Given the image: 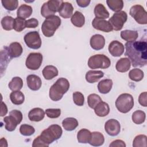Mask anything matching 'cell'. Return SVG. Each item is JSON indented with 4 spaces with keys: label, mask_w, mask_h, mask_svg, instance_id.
Returning a JSON list of instances; mask_svg holds the SVG:
<instances>
[{
    "label": "cell",
    "mask_w": 147,
    "mask_h": 147,
    "mask_svg": "<svg viewBox=\"0 0 147 147\" xmlns=\"http://www.w3.org/2000/svg\"><path fill=\"white\" fill-rule=\"evenodd\" d=\"M125 55L133 67H142L147 64V43L145 41H134L125 44Z\"/></svg>",
    "instance_id": "1"
},
{
    "label": "cell",
    "mask_w": 147,
    "mask_h": 147,
    "mask_svg": "<svg viewBox=\"0 0 147 147\" xmlns=\"http://www.w3.org/2000/svg\"><path fill=\"white\" fill-rule=\"evenodd\" d=\"M69 81L64 78L58 79L49 88V98L53 101L60 100L69 88Z\"/></svg>",
    "instance_id": "2"
},
{
    "label": "cell",
    "mask_w": 147,
    "mask_h": 147,
    "mask_svg": "<svg viewBox=\"0 0 147 147\" xmlns=\"http://www.w3.org/2000/svg\"><path fill=\"white\" fill-rule=\"evenodd\" d=\"M62 134L63 130L61 127L59 125L53 124L44 130L40 135V137L48 146L50 144L59 139Z\"/></svg>",
    "instance_id": "3"
},
{
    "label": "cell",
    "mask_w": 147,
    "mask_h": 147,
    "mask_svg": "<svg viewBox=\"0 0 147 147\" xmlns=\"http://www.w3.org/2000/svg\"><path fill=\"white\" fill-rule=\"evenodd\" d=\"M61 19L56 15L51 16L45 18L41 26L43 34L47 37L53 36L56 30L61 25Z\"/></svg>",
    "instance_id": "4"
},
{
    "label": "cell",
    "mask_w": 147,
    "mask_h": 147,
    "mask_svg": "<svg viewBox=\"0 0 147 147\" xmlns=\"http://www.w3.org/2000/svg\"><path fill=\"white\" fill-rule=\"evenodd\" d=\"M115 106L117 110L122 113H127L134 106L133 96L127 93H123L119 95L115 101Z\"/></svg>",
    "instance_id": "5"
},
{
    "label": "cell",
    "mask_w": 147,
    "mask_h": 147,
    "mask_svg": "<svg viewBox=\"0 0 147 147\" xmlns=\"http://www.w3.org/2000/svg\"><path fill=\"white\" fill-rule=\"evenodd\" d=\"M87 64L91 69H106L110 66L111 61L105 55L96 54L89 58Z\"/></svg>",
    "instance_id": "6"
},
{
    "label": "cell",
    "mask_w": 147,
    "mask_h": 147,
    "mask_svg": "<svg viewBox=\"0 0 147 147\" xmlns=\"http://www.w3.org/2000/svg\"><path fill=\"white\" fill-rule=\"evenodd\" d=\"M22 113L17 110H13L9 112V115L5 117L3 122L5 123V129L9 131H14L17 126L22 120Z\"/></svg>",
    "instance_id": "7"
},
{
    "label": "cell",
    "mask_w": 147,
    "mask_h": 147,
    "mask_svg": "<svg viewBox=\"0 0 147 147\" xmlns=\"http://www.w3.org/2000/svg\"><path fill=\"white\" fill-rule=\"evenodd\" d=\"M61 0H49L45 2L41 8V14L45 18L59 12L63 3Z\"/></svg>",
    "instance_id": "8"
},
{
    "label": "cell",
    "mask_w": 147,
    "mask_h": 147,
    "mask_svg": "<svg viewBox=\"0 0 147 147\" xmlns=\"http://www.w3.org/2000/svg\"><path fill=\"white\" fill-rule=\"evenodd\" d=\"M129 14L139 24H147V12L144 7L140 5H135L131 7Z\"/></svg>",
    "instance_id": "9"
},
{
    "label": "cell",
    "mask_w": 147,
    "mask_h": 147,
    "mask_svg": "<svg viewBox=\"0 0 147 147\" xmlns=\"http://www.w3.org/2000/svg\"><path fill=\"white\" fill-rule=\"evenodd\" d=\"M127 13L124 11H121L115 13L109 19L108 21L111 24L113 30L119 31L122 29L124 24L127 21Z\"/></svg>",
    "instance_id": "10"
},
{
    "label": "cell",
    "mask_w": 147,
    "mask_h": 147,
    "mask_svg": "<svg viewBox=\"0 0 147 147\" xmlns=\"http://www.w3.org/2000/svg\"><path fill=\"white\" fill-rule=\"evenodd\" d=\"M24 39L26 45L31 49H37L41 46V39L37 31L28 32L24 36Z\"/></svg>",
    "instance_id": "11"
},
{
    "label": "cell",
    "mask_w": 147,
    "mask_h": 147,
    "mask_svg": "<svg viewBox=\"0 0 147 147\" xmlns=\"http://www.w3.org/2000/svg\"><path fill=\"white\" fill-rule=\"evenodd\" d=\"M42 59L43 57L41 53L38 52L30 53L26 57V67L31 70H37L40 67Z\"/></svg>",
    "instance_id": "12"
},
{
    "label": "cell",
    "mask_w": 147,
    "mask_h": 147,
    "mask_svg": "<svg viewBox=\"0 0 147 147\" xmlns=\"http://www.w3.org/2000/svg\"><path fill=\"white\" fill-rule=\"evenodd\" d=\"M105 130L109 136H116L121 131L120 123L115 119H109L105 124Z\"/></svg>",
    "instance_id": "13"
},
{
    "label": "cell",
    "mask_w": 147,
    "mask_h": 147,
    "mask_svg": "<svg viewBox=\"0 0 147 147\" xmlns=\"http://www.w3.org/2000/svg\"><path fill=\"white\" fill-rule=\"evenodd\" d=\"M92 25L94 29L104 32L108 33L113 30V27L109 22L104 19L95 18L92 20Z\"/></svg>",
    "instance_id": "14"
},
{
    "label": "cell",
    "mask_w": 147,
    "mask_h": 147,
    "mask_svg": "<svg viewBox=\"0 0 147 147\" xmlns=\"http://www.w3.org/2000/svg\"><path fill=\"white\" fill-rule=\"evenodd\" d=\"M109 52L114 57H119L124 52L125 47L122 43L117 41H112L109 45Z\"/></svg>",
    "instance_id": "15"
},
{
    "label": "cell",
    "mask_w": 147,
    "mask_h": 147,
    "mask_svg": "<svg viewBox=\"0 0 147 147\" xmlns=\"http://www.w3.org/2000/svg\"><path fill=\"white\" fill-rule=\"evenodd\" d=\"M90 44L93 49L96 51L100 50L104 48L105 45V37L101 34H94L91 37Z\"/></svg>",
    "instance_id": "16"
},
{
    "label": "cell",
    "mask_w": 147,
    "mask_h": 147,
    "mask_svg": "<svg viewBox=\"0 0 147 147\" xmlns=\"http://www.w3.org/2000/svg\"><path fill=\"white\" fill-rule=\"evenodd\" d=\"M26 83L29 89L33 91H37L41 87L42 81L41 78L36 75H29L26 77Z\"/></svg>",
    "instance_id": "17"
},
{
    "label": "cell",
    "mask_w": 147,
    "mask_h": 147,
    "mask_svg": "<svg viewBox=\"0 0 147 147\" xmlns=\"http://www.w3.org/2000/svg\"><path fill=\"white\" fill-rule=\"evenodd\" d=\"M6 49L8 55L11 59L20 57L23 52L21 45L18 42H11L9 47H6Z\"/></svg>",
    "instance_id": "18"
},
{
    "label": "cell",
    "mask_w": 147,
    "mask_h": 147,
    "mask_svg": "<svg viewBox=\"0 0 147 147\" xmlns=\"http://www.w3.org/2000/svg\"><path fill=\"white\" fill-rule=\"evenodd\" d=\"M45 111L40 107L33 108L28 113V118L31 121L39 122L42 120L45 117Z\"/></svg>",
    "instance_id": "19"
},
{
    "label": "cell",
    "mask_w": 147,
    "mask_h": 147,
    "mask_svg": "<svg viewBox=\"0 0 147 147\" xmlns=\"http://www.w3.org/2000/svg\"><path fill=\"white\" fill-rule=\"evenodd\" d=\"M73 11L72 5L69 2H64L59 11V14L64 18H68L72 16Z\"/></svg>",
    "instance_id": "20"
},
{
    "label": "cell",
    "mask_w": 147,
    "mask_h": 147,
    "mask_svg": "<svg viewBox=\"0 0 147 147\" xmlns=\"http://www.w3.org/2000/svg\"><path fill=\"white\" fill-rule=\"evenodd\" d=\"M104 76L103 72L101 71L90 70L86 74V80L89 83H94L98 82Z\"/></svg>",
    "instance_id": "21"
},
{
    "label": "cell",
    "mask_w": 147,
    "mask_h": 147,
    "mask_svg": "<svg viewBox=\"0 0 147 147\" xmlns=\"http://www.w3.org/2000/svg\"><path fill=\"white\" fill-rule=\"evenodd\" d=\"M94 109L95 114L100 117H105L110 113V107L109 105L103 101L99 102Z\"/></svg>",
    "instance_id": "22"
},
{
    "label": "cell",
    "mask_w": 147,
    "mask_h": 147,
    "mask_svg": "<svg viewBox=\"0 0 147 147\" xmlns=\"http://www.w3.org/2000/svg\"><path fill=\"white\" fill-rule=\"evenodd\" d=\"M113 81L111 79H106L100 80L98 84V89L100 93L106 94L109 93L113 87Z\"/></svg>",
    "instance_id": "23"
},
{
    "label": "cell",
    "mask_w": 147,
    "mask_h": 147,
    "mask_svg": "<svg viewBox=\"0 0 147 147\" xmlns=\"http://www.w3.org/2000/svg\"><path fill=\"white\" fill-rule=\"evenodd\" d=\"M42 73L44 78L46 80H51L58 75L59 71L56 67L48 65L44 68Z\"/></svg>",
    "instance_id": "24"
},
{
    "label": "cell",
    "mask_w": 147,
    "mask_h": 147,
    "mask_svg": "<svg viewBox=\"0 0 147 147\" xmlns=\"http://www.w3.org/2000/svg\"><path fill=\"white\" fill-rule=\"evenodd\" d=\"M105 137L102 133L99 131H94L91 133V138L89 144L94 146H99L103 144Z\"/></svg>",
    "instance_id": "25"
},
{
    "label": "cell",
    "mask_w": 147,
    "mask_h": 147,
    "mask_svg": "<svg viewBox=\"0 0 147 147\" xmlns=\"http://www.w3.org/2000/svg\"><path fill=\"white\" fill-rule=\"evenodd\" d=\"M131 66L130 60L127 57H122L118 60L115 65L116 70L119 72H126L129 71Z\"/></svg>",
    "instance_id": "26"
},
{
    "label": "cell",
    "mask_w": 147,
    "mask_h": 147,
    "mask_svg": "<svg viewBox=\"0 0 147 147\" xmlns=\"http://www.w3.org/2000/svg\"><path fill=\"white\" fill-rule=\"evenodd\" d=\"M95 18L99 19H106L109 17L110 14L104 5L102 3L97 4L94 10Z\"/></svg>",
    "instance_id": "27"
},
{
    "label": "cell",
    "mask_w": 147,
    "mask_h": 147,
    "mask_svg": "<svg viewBox=\"0 0 147 147\" xmlns=\"http://www.w3.org/2000/svg\"><path fill=\"white\" fill-rule=\"evenodd\" d=\"M79 125L78 120L73 117H68L62 121V126L67 131H72Z\"/></svg>",
    "instance_id": "28"
},
{
    "label": "cell",
    "mask_w": 147,
    "mask_h": 147,
    "mask_svg": "<svg viewBox=\"0 0 147 147\" xmlns=\"http://www.w3.org/2000/svg\"><path fill=\"white\" fill-rule=\"evenodd\" d=\"M33 11L32 7L28 5L22 4L17 9V16L18 17L22 18H27L29 17Z\"/></svg>",
    "instance_id": "29"
},
{
    "label": "cell",
    "mask_w": 147,
    "mask_h": 147,
    "mask_svg": "<svg viewBox=\"0 0 147 147\" xmlns=\"http://www.w3.org/2000/svg\"><path fill=\"white\" fill-rule=\"evenodd\" d=\"M71 21L75 26L81 28L84 25L85 23L84 16L81 12L76 11L72 16Z\"/></svg>",
    "instance_id": "30"
},
{
    "label": "cell",
    "mask_w": 147,
    "mask_h": 147,
    "mask_svg": "<svg viewBox=\"0 0 147 147\" xmlns=\"http://www.w3.org/2000/svg\"><path fill=\"white\" fill-rule=\"evenodd\" d=\"M10 99L13 104L15 105H20L25 100L24 94L20 91H14L10 94Z\"/></svg>",
    "instance_id": "31"
},
{
    "label": "cell",
    "mask_w": 147,
    "mask_h": 147,
    "mask_svg": "<svg viewBox=\"0 0 147 147\" xmlns=\"http://www.w3.org/2000/svg\"><path fill=\"white\" fill-rule=\"evenodd\" d=\"M91 133L87 129H82L80 130L77 134V140L79 143L87 144L88 143L91 138Z\"/></svg>",
    "instance_id": "32"
},
{
    "label": "cell",
    "mask_w": 147,
    "mask_h": 147,
    "mask_svg": "<svg viewBox=\"0 0 147 147\" xmlns=\"http://www.w3.org/2000/svg\"><path fill=\"white\" fill-rule=\"evenodd\" d=\"M121 37L127 42H131L136 40L138 37V33L136 30H124L121 32Z\"/></svg>",
    "instance_id": "33"
},
{
    "label": "cell",
    "mask_w": 147,
    "mask_h": 147,
    "mask_svg": "<svg viewBox=\"0 0 147 147\" xmlns=\"http://www.w3.org/2000/svg\"><path fill=\"white\" fill-rule=\"evenodd\" d=\"M8 86L9 89L13 91H20L23 87V80L20 77H14L9 83Z\"/></svg>",
    "instance_id": "34"
},
{
    "label": "cell",
    "mask_w": 147,
    "mask_h": 147,
    "mask_svg": "<svg viewBox=\"0 0 147 147\" xmlns=\"http://www.w3.org/2000/svg\"><path fill=\"white\" fill-rule=\"evenodd\" d=\"M106 3L109 7L113 11H121L123 7L122 0H107Z\"/></svg>",
    "instance_id": "35"
},
{
    "label": "cell",
    "mask_w": 147,
    "mask_h": 147,
    "mask_svg": "<svg viewBox=\"0 0 147 147\" xmlns=\"http://www.w3.org/2000/svg\"><path fill=\"white\" fill-rule=\"evenodd\" d=\"M144 72L139 68H133L129 71V77L130 79L134 82H140L144 78Z\"/></svg>",
    "instance_id": "36"
},
{
    "label": "cell",
    "mask_w": 147,
    "mask_h": 147,
    "mask_svg": "<svg viewBox=\"0 0 147 147\" xmlns=\"http://www.w3.org/2000/svg\"><path fill=\"white\" fill-rule=\"evenodd\" d=\"M146 114L144 111L138 110L133 112L131 116V119L133 122L137 125L141 124L144 123L145 121Z\"/></svg>",
    "instance_id": "37"
},
{
    "label": "cell",
    "mask_w": 147,
    "mask_h": 147,
    "mask_svg": "<svg viewBox=\"0 0 147 147\" xmlns=\"http://www.w3.org/2000/svg\"><path fill=\"white\" fill-rule=\"evenodd\" d=\"M14 19L11 16H5L1 20V23L2 28L5 30H11L13 29Z\"/></svg>",
    "instance_id": "38"
},
{
    "label": "cell",
    "mask_w": 147,
    "mask_h": 147,
    "mask_svg": "<svg viewBox=\"0 0 147 147\" xmlns=\"http://www.w3.org/2000/svg\"><path fill=\"white\" fill-rule=\"evenodd\" d=\"M147 146V137L144 134L137 136L133 141V147H146Z\"/></svg>",
    "instance_id": "39"
},
{
    "label": "cell",
    "mask_w": 147,
    "mask_h": 147,
    "mask_svg": "<svg viewBox=\"0 0 147 147\" xmlns=\"http://www.w3.org/2000/svg\"><path fill=\"white\" fill-rule=\"evenodd\" d=\"M101 101H102V100L100 96L96 94H91L87 97L88 105L90 108L93 109Z\"/></svg>",
    "instance_id": "40"
},
{
    "label": "cell",
    "mask_w": 147,
    "mask_h": 147,
    "mask_svg": "<svg viewBox=\"0 0 147 147\" xmlns=\"http://www.w3.org/2000/svg\"><path fill=\"white\" fill-rule=\"evenodd\" d=\"M26 21L24 18L17 17L14 18L13 29L18 32L22 31L26 28Z\"/></svg>",
    "instance_id": "41"
},
{
    "label": "cell",
    "mask_w": 147,
    "mask_h": 147,
    "mask_svg": "<svg viewBox=\"0 0 147 147\" xmlns=\"http://www.w3.org/2000/svg\"><path fill=\"white\" fill-rule=\"evenodd\" d=\"M1 3L3 7L9 11L14 10L18 5V1L17 0H2Z\"/></svg>",
    "instance_id": "42"
},
{
    "label": "cell",
    "mask_w": 147,
    "mask_h": 147,
    "mask_svg": "<svg viewBox=\"0 0 147 147\" xmlns=\"http://www.w3.org/2000/svg\"><path fill=\"white\" fill-rule=\"evenodd\" d=\"M20 132L22 135L24 136H30L34 133L35 129L31 125L28 124H23L21 125L20 127Z\"/></svg>",
    "instance_id": "43"
},
{
    "label": "cell",
    "mask_w": 147,
    "mask_h": 147,
    "mask_svg": "<svg viewBox=\"0 0 147 147\" xmlns=\"http://www.w3.org/2000/svg\"><path fill=\"white\" fill-rule=\"evenodd\" d=\"M73 101L75 105L78 106H82L84 102V97L82 93L79 91L74 92L72 94Z\"/></svg>",
    "instance_id": "44"
},
{
    "label": "cell",
    "mask_w": 147,
    "mask_h": 147,
    "mask_svg": "<svg viewBox=\"0 0 147 147\" xmlns=\"http://www.w3.org/2000/svg\"><path fill=\"white\" fill-rule=\"evenodd\" d=\"M45 113L47 116L50 118H57L60 116L61 110L60 109H47Z\"/></svg>",
    "instance_id": "45"
},
{
    "label": "cell",
    "mask_w": 147,
    "mask_h": 147,
    "mask_svg": "<svg viewBox=\"0 0 147 147\" xmlns=\"http://www.w3.org/2000/svg\"><path fill=\"white\" fill-rule=\"evenodd\" d=\"M26 28H35L38 25V21L34 18H32L26 21Z\"/></svg>",
    "instance_id": "46"
},
{
    "label": "cell",
    "mask_w": 147,
    "mask_h": 147,
    "mask_svg": "<svg viewBox=\"0 0 147 147\" xmlns=\"http://www.w3.org/2000/svg\"><path fill=\"white\" fill-rule=\"evenodd\" d=\"M147 98L146 92H143L141 93L138 97L139 103L144 107L147 106V98Z\"/></svg>",
    "instance_id": "47"
},
{
    "label": "cell",
    "mask_w": 147,
    "mask_h": 147,
    "mask_svg": "<svg viewBox=\"0 0 147 147\" xmlns=\"http://www.w3.org/2000/svg\"><path fill=\"white\" fill-rule=\"evenodd\" d=\"M33 147H47V145L42 141V140L40 138V136H37L33 141L32 144Z\"/></svg>",
    "instance_id": "48"
},
{
    "label": "cell",
    "mask_w": 147,
    "mask_h": 147,
    "mask_svg": "<svg viewBox=\"0 0 147 147\" xmlns=\"http://www.w3.org/2000/svg\"><path fill=\"white\" fill-rule=\"evenodd\" d=\"M110 147H126V144L125 142L121 140H116L111 142L109 145Z\"/></svg>",
    "instance_id": "49"
},
{
    "label": "cell",
    "mask_w": 147,
    "mask_h": 147,
    "mask_svg": "<svg viewBox=\"0 0 147 147\" xmlns=\"http://www.w3.org/2000/svg\"><path fill=\"white\" fill-rule=\"evenodd\" d=\"M78 5L81 7H86L89 5L91 2L90 0H76Z\"/></svg>",
    "instance_id": "50"
},
{
    "label": "cell",
    "mask_w": 147,
    "mask_h": 147,
    "mask_svg": "<svg viewBox=\"0 0 147 147\" xmlns=\"http://www.w3.org/2000/svg\"><path fill=\"white\" fill-rule=\"evenodd\" d=\"M7 113V106L6 105V104L3 102H1V117H4Z\"/></svg>",
    "instance_id": "51"
}]
</instances>
